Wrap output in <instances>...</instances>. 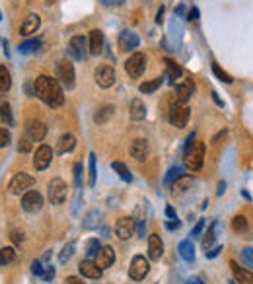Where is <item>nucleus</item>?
Masks as SVG:
<instances>
[{
    "label": "nucleus",
    "instance_id": "1",
    "mask_svg": "<svg viewBox=\"0 0 253 284\" xmlns=\"http://www.w3.org/2000/svg\"><path fill=\"white\" fill-rule=\"evenodd\" d=\"M33 94L43 101L47 103L49 107H61L64 103V92H63V86L59 84L57 78H51V76H37L35 82H33Z\"/></svg>",
    "mask_w": 253,
    "mask_h": 284
},
{
    "label": "nucleus",
    "instance_id": "2",
    "mask_svg": "<svg viewBox=\"0 0 253 284\" xmlns=\"http://www.w3.org/2000/svg\"><path fill=\"white\" fill-rule=\"evenodd\" d=\"M185 166L191 172H199L205 162V142H193V146L185 150Z\"/></svg>",
    "mask_w": 253,
    "mask_h": 284
},
{
    "label": "nucleus",
    "instance_id": "3",
    "mask_svg": "<svg viewBox=\"0 0 253 284\" xmlns=\"http://www.w3.org/2000/svg\"><path fill=\"white\" fill-rule=\"evenodd\" d=\"M57 80L63 88L72 90L76 86V72L70 61H59L57 63Z\"/></svg>",
    "mask_w": 253,
    "mask_h": 284
},
{
    "label": "nucleus",
    "instance_id": "4",
    "mask_svg": "<svg viewBox=\"0 0 253 284\" xmlns=\"http://www.w3.org/2000/svg\"><path fill=\"white\" fill-rule=\"evenodd\" d=\"M146 68V57L144 53H133L125 63V72L129 74L131 78H141L142 72Z\"/></svg>",
    "mask_w": 253,
    "mask_h": 284
},
{
    "label": "nucleus",
    "instance_id": "5",
    "mask_svg": "<svg viewBox=\"0 0 253 284\" xmlns=\"http://www.w3.org/2000/svg\"><path fill=\"white\" fill-rule=\"evenodd\" d=\"M137 232V220L131 216H123L115 224V234L119 239H131Z\"/></svg>",
    "mask_w": 253,
    "mask_h": 284
},
{
    "label": "nucleus",
    "instance_id": "6",
    "mask_svg": "<svg viewBox=\"0 0 253 284\" xmlns=\"http://www.w3.org/2000/svg\"><path fill=\"white\" fill-rule=\"evenodd\" d=\"M66 193H68V187L63 179L55 177L51 183H49V201L51 205H63L66 201Z\"/></svg>",
    "mask_w": 253,
    "mask_h": 284
},
{
    "label": "nucleus",
    "instance_id": "7",
    "mask_svg": "<svg viewBox=\"0 0 253 284\" xmlns=\"http://www.w3.org/2000/svg\"><path fill=\"white\" fill-rule=\"evenodd\" d=\"M150 270V263L148 259H144V255H135L129 267V276L133 280H142Z\"/></svg>",
    "mask_w": 253,
    "mask_h": 284
},
{
    "label": "nucleus",
    "instance_id": "8",
    "mask_svg": "<svg viewBox=\"0 0 253 284\" xmlns=\"http://www.w3.org/2000/svg\"><path fill=\"white\" fill-rule=\"evenodd\" d=\"M33 185H35V179L32 175H28V174H16L12 177L8 189H10L12 195H20V193H26L28 189H32Z\"/></svg>",
    "mask_w": 253,
    "mask_h": 284
},
{
    "label": "nucleus",
    "instance_id": "9",
    "mask_svg": "<svg viewBox=\"0 0 253 284\" xmlns=\"http://www.w3.org/2000/svg\"><path fill=\"white\" fill-rule=\"evenodd\" d=\"M189 111L191 109L187 107V103H175L170 109V123L174 126H177V128H183L187 125V121H189Z\"/></svg>",
    "mask_w": 253,
    "mask_h": 284
},
{
    "label": "nucleus",
    "instance_id": "10",
    "mask_svg": "<svg viewBox=\"0 0 253 284\" xmlns=\"http://www.w3.org/2000/svg\"><path fill=\"white\" fill-rule=\"evenodd\" d=\"M94 78H95V84L99 88H111L115 84V70L109 64H101V66L95 68Z\"/></svg>",
    "mask_w": 253,
    "mask_h": 284
},
{
    "label": "nucleus",
    "instance_id": "11",
    "mask_svg": "<svg viewBox=\"0 0 253 284\" xmlns=\"http://www.w3.org/2000/svg\"><path fill=\"white\" fill-rule=\"evenodd\" d=\"M41 206H43V197H41V193H37V191H26L24 193V197H22V208L26 210V212H39L41 210Z\"/></svg>",
    "mask_w": 253,
    "mask_h": 284
},
{
    "label": "nucleus",
    "instance_id": "12",
    "mask_svg": "<svg viewBox=\"0 0 253 284\" xmlns=\"http://www.w3.org/2000/svg\"><path fill=\"white\" fill-rule=\"evenodd\" d=\"M51 160H53V150H51V146H47V144H41V146L35 150L33 166H35V170L43 172V170H47V168L51 166Z\"/></svg>",
    "mask_w": 253,
    "mask_h": 284
},
{
    "label": "nucleus",
    "instance_id": "13",
    "mask_svg": "<svg viewBox=\"0 0 253 284\" xmlns=\"http://www.w3.org/2000/svg\"><path fill=\"white\" fill-rule=\"evenodd\" d=\"M129 152H131V156H133L135 160L144 162V160L148 158V154H150V144H148V140H146V138H137V140H133V144H131Z\"/></svg>",
    "mask_w": 253,
    "mask_h": 284
},
{
    "label": "nucleus",
    "instance_id": "14",
    "mask_svg": "<svg viewBox=\"0 0 253 284\" xmlns=\"http://www.w3.org/2000/svg\"><path fill=\"white\" fill-rule=\"evenodd\" d=\"M26 134H30L33 138V142H41L47 134V126H45V123H41L37 119H30L26 123Z\"/></svg>",
    "mask_w": 253,
    "mask_h": 284
},
{
    "label": "nucleus",
    "instance_id": "15",
    "mask_svg": "<svg viewBox=\"0 0 253 284\" xmlns=\"http://www.w3.org/2000/svg\"><path fill=\"white\" fill-rule=\"evenodd\" d=\"M119 49L121 51H133V49H137L139 47V35L137 33H133V32H129V30H125V32H121L119 33Z\"/></svg>",
    "mask_w": 253,
    "mask_h": 284
},
{
    "label": "nucleus",
    "instance_id": "16",
    "mask_svg": "<svg viewBox=\"0 0 253 284\" xmlns=\"http://www.w3.org/2000/svg\"><path fill=\"white\" fill-rule=\"evenodd\" d=\"M68 53L76 59V61H82L86 57V37L84 35H74L68 43Z\"/></svg>",
    "mask_w": 253,
    "mask_h": 284
},
{
    "label": "nucleus",
    "instance_id": "17",
    "mask_svg": "<svg viewBox=\"0 0 253 284\" xmlns=\"http://www.w3.org/2000/svg\"><path fill=\"white\" fill-rule=\"evenodd\" d=\"M95 263H97L99 268H109L115 263V251H113V247H109V245L99 247V251L95 253Z\"/></svg>",
    "mask_w": 253,
    "mask_h": 284
},
{
    "label": "nucleus",
    "instance_id": "18",
    "mask_svg": "<svg viewBox=\"0 0 253 284\" xmlns=\"http://www.w3.org/2000/svg\"><path fill=\"white\" fill-rule=\"evenodd\" d=\"M193 92H195L193 80H185V82L177 84L175 86V99H177V103H187V99L193 95Z\"/></svg>",
    "mask_w": 253,
    "mask_h": 284
},
{
    "label": "nucleus",
    "instance_id": "19",
    "mask_svg": "<svg viewBox=\"0 0 253 284\" xmlns=\"http://www.w3.org/2000/svg\"><path fill=\"white\" fill-rule=\"evenodd\" d=\"M162 253H164V243H162L160 236L158 234H150L148 236V257L152 261H158L162 257Z\"/></svg>",
    "mask_w": 253,
    "mask_h": 284
},
{
    "label": "nucleus",
    "instance_id": "20",
    "mask_svg": "<svg viewBox=\"0 0 253 284\" xmlns=\"http://www.w3.org/2000/svg\"><path fill=\"white\" fill-rule=\"evenodd\" d=\"M78 270H80V274H82V276H86V278H99L103 268H99L95 261L86 259V261H82V263L78 265Z\"/></svg>",
    "mask_w": 253,
    "mask_h": 284
},
{
    "label": "nucleus",
    "instance_id": "21",
    "mask_svg": "<svg viewBox=\"0 0 253 284\" xmlns=\"http://www.w3.org/2000/svg\"><path fill=\"white\" fill-rule=\"evenodd\" d=\"M230 267H232V272H234V280L237 284H253V272L243 268V267H237L236 261H230Z\"/></svg>",
    "mask_w": 253,
    "mask_h": 284
},
{
    "label": "nucleus",
    "instance_id": "22",
    "mask_svg": "<svg viewBox=\"0 0 253 284\" xmlns=\"http://www.w3.org/2000/svg\"><path fill=\"white\" fill-rule=\"evenodd\" d=\"M39 26H41V18L37 14H28L24 24H22V28H20V33L22 35H32V33H35L39 30Z\"/></svg>",
    "mask_w": 253,
    "mask_h": 284
},
{
    "label": "nucleus",
    "instance_id": "23",
    "mask_svg": "<svg viewBox=\"0 0 253 284\" xmlns=\"http://www.w3.org/2000/svg\"><path fill=\"white\" fill-rule=\"evenodd\" d=\"M103 45H105L103 33H101L99 30H92V32H90V45H88L90 53H92V55H99V53L103 51Z\"/></svg>",
    "mask_w": 253,
    "mask_h": 284
},
{
    "label": "nucleus",
    "instance_id": "24",
    "mask_svg": "<svg viewBox=\"0 0 253 284\" xmlns=\"http://www.w3.org/2000/svg\"><path fill=\"white\" fill-rule=\"evenodd\" d=\"M74 146H76V138H74L70 132H66V134H63V136L59 138V142H57V152H59V154H68V152L74 150Z\"/></svg>",
    "mask_w": 253,
    "mask_h": 284
},
{
    "label": "nucleus",
    "instance_id": "25",
    "mask_svg": "<svg viewBox=\"0 0 253 284\" xmlns=\"http://www.w3.org/2000/svg\"><path fill=\"white\" fill-rule=\"evenodd\" d=\"M129 111H131V119H133V121H142V119L146 117V105H144V101L139 99V97H135V99L131 101Z\"/></svg>",
    "mask_w": 253,
    "mask_h": 284
},
{
    "label": "nucleus",
    "instance_id": "26",
    "mask_svg": "<svg viewBox=\"0 0 253 284\" xmlns=\"http://www.w3.org/2000/svg\"><path fill=\"white\" fill-rule=\"evenodd\" d=\"M164 64H166V74H168L170 82H172V84H175V80H179V78H181V74H183L181 66H179L175 61H172V59H164Z\"/></svg>",
    "mask_w": 253,
    "mask_h": 284
},
{
    "label": "nucleus",
    "instance_id": "27",
    "mask_svg": "<svg viewBox=\"0 0 253 284\" xmlns=\"http://www.w3.org/2000/svg\"><path fill=\"white\" fill-rule=\"evenodd\" d=\"M0 121L4 123V126H14V113H12V105L8 101L0 103Z\"/></svg>",
    "mask_w": 253,
    "mask_h": 284
},
{
    "label": "nucleus",
    "instance_id": "28",
    "mask_svg": "<svg viewBox=\"0 0 253 284\" xmlns=\"http://www.w3.org/2000/svg\"><path fill=\"white\" fill-rule=\"evenodd\" d=\"M179 255L187 261V263H193L195 261V247L191 243V239H183L179 243Z\"/></svg>",
    "mask_w": 253,
    "mask_h": 284
},
{
    "label": "nucleus",
    "instance_id": "29",
    "mask_svg": "<svg viewBox=\"0 0 253 284\" xmlns=\"http://www.w3.org/2000/svg\"><path fill=\"white\" fill-rule=\"evenodd\" d=\"M16 261V249L14 247H2L0 249V267H6Z\"/></svg>",
    "mask_w": 253,
    "mask_h": 284
},
{
    "label": "nucleus",
    "instance_id": "30",
    "mask_svg": "<svg viewBox=\"0 0 253 284\" xmlns=\"http://www.w3.org/2000/svg\"><path fill=\"white\" fill-rule=\"evenodd\" d=\"M162 78H152V80H146V82H142L141 86H139V90H141V94H154L160 86H162Z\"/></svg>",
    "mask_w": 253,
    "mask_h": 284
},
{
    "label": "nucleus",
    "instance_id": "31",
    "mask_svg": "<svg viewBox=\"0 0 253 284\" xmlns=\"http://www.w3.org/2000/svg\"><path fill=\"white\" fill-rule=\"evenodd\" d=\"M113 113H115V107H113V105H103V107L94 115V121H95L97 125H103V123H107V119H109Z\"/></svg>",
    "mask_w": 253,
    "mask_h": 284
},
{
    "label": "nucleus",
    "instance_id": "32",
    "mask_svg": "<svg viewBox=\"0 0 253 284\" xmlns=\"http://www.w3.org/2000/svg\"><path fill=\"white\" fill-rule=\"evenodd\" d=\"M216 228H218V222H212V226L206 230V234H205V237H203V249H205V251H208V249L212 247V243H214V239H216Z\"/></svg>",
    "mask_w": 253,
    "mask_h": 284
},
{
    "label": "nucleus",
    "instance_id": "33",
    "mask_svg": "<svg viewBox=\"0 0 253 284\" xmlns=\"http://www.w3.org/2000/svg\"><path fill=\"white\" fill-rule=\"evenodd\" d=\"M12 86V76H10V70L4 66V64H0V90L2 92H8Z\"/></svg>",
    "mask_w": 253,
    "mask_h": 284
},
{
    "label": "nucleus",
    "instance_id": "34",
    "mask_svg": "<svg viewBox=\"0 0 253 284\" xmlns=\"http://www.w3.org/2000/svg\"><path fill=\"white\" fill-rule=\"evenodd\" d=\"M111 168H113V170L119 174V177H121L123 181H129V183L133 181V175H131L129 168H126L123 162H113V164H111Z\"/></svg>",
    "mask_w": 253,
    "mask_h": 284
},
{
    "label": "nucleus",
    "instance_id": "35",
    "mask_svg": "<svg viewBox=\"0 0 253 284\" xmlns=\"http://www.w3.org/2000/svg\"><path fill=\"white\" fill-rule=\"evenodd\" d=\"M191 183H193V179H191V177L181 175L179 179H175V181L172 183V189H174V191H177V193H181V191H185L187 187H191Z\"/></svg>",
    "mask_w": 253,
    "mask_h": 284
},
{
    "label": "nucleus",
    "instance_id": "36",
    "mask_svg": "<svg viewBox=\"0 0 253 284\" xmlns=\"http://www.w3.org/2000/svg\"><path fill=\"white\" fill-rule=\"evenodd\" d=\"M74 249H76V243L74 241H70V243H66L64 247H63V251H61V257H59V261L64 265V263H68V259L72 257V253H74Z\"/></svg>",
    "mask_w": 253,
    "mask_h": 284
},
{
    "label": "nucleus",
    "instance_id": "37",
    "mask_svg": "<svg viewBox=\"0 0 253 284\" xmlns=\"http://www.w3.org/2000/svg\"><path fill=\"white\" fill-rule=\"evenodd\" d=\"M212 72L216 74V78H220L222 82H226V84H232L234 80H232V76L228 74V72H224L222 68H220V64H216V63H212Z\"/></svg>",
    "mask_w": 253,
    "mask_h": 284
},
{
    "label": "nucleus",
    "instance_id": "38",
    "mask_svg": "<svg viewBox=\"0 0 253 284\" xmlns=\"http://www.w3.org/2000/svg\"><path fill=\"white\" fill-rule=\"evenodd\" d=\"M247 220H245V216H234V220H232V228L236 230V232H247Z\"/></svg>",
    "mask_w": 253,
    "mask_h": 284
},
{
    "label": "nucleus",
    "instance_id": "39",
    "mask_svg": "<svg viewBox=\"0 0 253 284\" xmlns=\"http://www.w3.org/2000/svg\"><path fill=\"white\" fill-rule=\"evenodd\" d=\"M32 146H33V138H32L30 134H24V136L20 138L18 150H20V152H30V150H32Z\"/></svg>",
    "mask_w": 253,
    "mask_h": 284
},
{
    "label": "nucleus",
    "instance_id": "40",
    "mask_svg": "<svg viewBox=\"0 0 253 284\" xmlns=\"http://www.w3.org/2000/svg\"><path fill=\"white\" fill-rule=\"evenodd\" d=\"M39 45H41L39 39H30V41H26V43L20 45V53H32V51H37Z\"/></svg>",
    "mask_w": 253,
    "mask_h": 284
},
{
    "label": "nucleus",
    "instance_id": "41",
    "mask_svg": "<svg viewBox=\"0 0 253 284\" xmlns=\"http://www.w3.org/2000/svg\"><path fill=\"white\" fill-rule=\"evenodd\" d=\"M181 175H183L181 168H177V166H175V168H172V170L168 172V175H166V185H170V187H172V183H174L175 179H179Z\"/></svg>",
    "mask_w": 253,
    "mask_h": 284
},
{
    "label": "nucleus",
    "instance_id": "42",
    "mask_svg": "<svg viewBox=\"0 0 253 284\" xmlns=\"http://www.w3.org/2000/svg\"><path fill=\"white\" fill-rule=\"evenodd\" d=\"M10 140H12L10 130H8V128H4V126H0V148L8 146V144H10Z\"/></svg>",
    "mask_w": 253,
    "mask_h": 284
},
{
    "label": "nucleus",
    "instance_id": "43",
    "mask_svg": "<svg viewBox=\"0 0 253 284\" xmlns=\"http://www.w3.org/2000/svg\"><path fill=\"white\" fill-rule=\"evenodd\" d=\"M88 185L94 187L95 185V156L90 154V179H88Z\"/></svg>",
    "mask_w": 253,
    "mask_h": 284
},
{
    "label": "nucleus",
    "instance_id": "44",
    "mask_svg": "<svg viewBox=\"0 0 253 284\" xmlns=\"http://www.w3.org/2000/svg\"><path fill=\"white\" fill-rule=\"evenodd\" d=\"M241 259H243V263L247 267H253V247H245L241 251Z\"/></svg>",
    "mask_w": 253,
    "mask_h": 284
},
{
    "label": "nucleus",
    "instance_id": "45",
    "mask_svg": "<svg viewBox=\"0 0 253 284\" xmlns=\"http://www.w3.org/2000/svg\"><path fill=\"white\" fill-rule=\"evenodd\" d=\"M97 251H99V241H97V239H90V241H88V247H86V253H88V257L95 255Z\"/></svg>",
    "mask_w": 253,
    "mask_h": 284
},
{
    "label": "nucleus",
    "instance_id": "46",
    "mask_svg": "<svg viewBox=\"0 0 253 284\" xmlns=\"http://www.w3.org/2000/svg\"><path fill=\"white\" fill-rule=\"evenodd\" d=\"M32 272H33L35 276H43L45 267L41 265V261H33V263H32Z\"/></svg>",
    "mask_w": 253,
    "mask_h": 284
},
{
    "label": "nucleus",
    "instance_id": "47",
    "mask_svg": "<svg viewBox=\"0 0 253 284\" xmlns=\"http://www.w3.org/2000/svg\"><path fill=\"white\" fill-rule=\"evenodd\" d=\"M203 228H205V220H199L197 222V226L193 228V232H191V237H199L201 236V232H203Z\"/></svg>",
    "mask_w": 253,
    "mask_h": 284
},
{
    "label": "nucleus",
    "instance_id": "48",
    "mask_svg": "<svg viewBox=\"0 0 253 284\" xmlns=\"http://www.w3.org/2000/svg\"><path fill=\"white\" fill-rule=\"evenodd\" d=\"M80 177H82V164H74V179H76V187H80Z\"/></svg>",
    "mask_w": 253,
    "mask_h": 284
},
{
    "label": "nucleus",
    "instance_id": "49",
    "mask_svg": "<svg viewBox=\"0 0 253 284\" xmlns=\"http://www.w3.org/2000/svg\"><path fill=\"white\" fill-rule=\"evenodd\" d=\"M53 276H55V268H53V267H47L45 272H43V280H45V282H51Z\"/></svg>",
    "mask_w": 253,
    "mask_h": 284
},
{
    "label": "nucleus",
    "instance_id": "50",
    "mask_svg": "<svg viewBox=\"0 0 253 284\" xmlns=\"http://www.w3.org/2000/svg\"><path fill=\"white\" fill-rule=\"evenodd\" d=\"M220 251H222V245H216V247H212V249H208V251H205V253H206V257H208V259H214Z\"/></svg>",
    "mask_w": 253,
    "mask_h": 284
},
{
    "label": "nucleus",
    "instance_id": "51",
    "mask_svg": "<svg viewBox=\"0 0 253 284\" xmlns=\"http://www.w3.org/2000/svg\"><path fill=\"white\" fill-rule=\"evenodd\" d=\"M187 20H199V10H197L195 6L189 10V14H187Z\"/></svg>",
    "mask_w": 253,
    "mask_h": 284
},
{
    "label": "nucleus",
    "instance_id": "52",
    "mask_svg": "<svg viewBox=\"0 0 253 284\" xmlns=\"http://www.w3.org/2000/svg\"><path fill=\"white\" fill-rule=\"evenodd\" d=\"M64 282H66V284H84V282H82L78 276H68Z\"/></svg>",
    "mask_w": 253,
    "mask_h": 284
},
{
    "label": "nucleus",
    "instance_id": "53",
    "mask_svg": "<svg viewBox=\"0 0 253 284\" xmlns=\"http://www.w3.org/2000/svg\"><path fill=\"white\" fill-rule=\"evenodd\" d=\"M166 214H168V218H172V220H177V216H175V210H174V206H168V208H166Z\"/></svg>",
    "mask_w": 253,
    "mask_h": 284
},
{
    "label": "nucleus",
    "instance_id": "54",
    "mask_svg": "<svg viewBox=\"0 0 253 284\" xmlns=\"http://www.w3.org/2000/svg\"><path fill=\"white\" fill-rule=\"evenodd\" d=\"M24 237H22V234H18V232H12V241L14 243H20Z\"/></svg>",
    "mask_w": 253,
    "mask_h": 284
},
{
    "label": "nucleus",
    "instance_id": "55",
    "mask_svg": "<svg viewBox=\"0 0 253 284\" xmlns=\"http://www.w3.org/2000/svg\"><path fill=\"white\" fill-rule=\"evenodd\" d=\"M224 134H226V130H222V132H218L214 138H212V144H216V142L220 140V138H224Z\"/></svg>",
    "mask_w": 253,
    "mask_h": 284
},
{
    "label": "nucleus",
    "instance_id": "56",
    "mask_svg": "<svg viewBox=\"0 0 253 284\" xmlns=\"http://www.w3.org/2000/svg\"><path fill=\"white\" fill-rule=\"evenodd\" d=\"M166 226H168V230H177L179 228V222H168Z\"/></svg>",
    "mask_w": 253,
    "mask_h": 284
},
{
    "label": "nucleus",
    "instance_id": "57",
    "mask_svg": "<svg viewBox=\"0 0 253 284\" xmlns=\"http://www.w3.org/2000/svg\"><path fill=\"white\" fill-rule=\"evenodd\" d=\"M162 16H164V8H160V10H158V16H156V22H158V24L162 22Z\"/></svg>",
    "mask_w": 253,
    "mask_h": 284
},
{
    "label": "nucleus",
    "instance_id": "58",
    "mask_svg": "<svg viewBox=\"0 0 253 284\" xmlns=\"http://www.w3.org/2000/svg\"><path fill=\"white\" fill-rule=\"evenodd\" d=\"M107 4H119V2H123V0H105Z\"/></svg>",
    "mask_w": 253,
    "mask_h": 284
},
{
    "label": "nucleus",
    "instance_id": "59",
    "mask_svg": "<svg viewBox=\"0 0 253 284\" xmlns=\"http://www.w3.org/2000/svg\"><path fill=\"white\" fill-rule=\"evenodd\" d=\"M224 187H226L224 183H220V185H218V195H222V193H224Z\"/></svg>",
    "mask_w": 253,
    "mask_h": 284
},
{
    "label": "nucleus",
    "instance_id": "60",
    "mask_svg": "<svg viewBox=\"0 0 253 284\" xmlns=\"http://www.w3.org/2000/svg\"><path fill=\"white\" fill-rule=\"evenodd\" d=\"M189 284H203L199 278H193V280H189Z\"/></svg>",
    "mask_w": 253,
    "mask_h": 284
},
{
    "label": "nucleus",
    "instance_id": "61",
    "mask_svg": "<svg viewBox=\"0 0 253 284\" xmlns=\"http://www.w3.org/2000/svg\"><path fill=\"white\" fill-rule=\"evenodd\" d=\"M2 95H4V92H2V90H0V103H2Z\"/></svg>",
    "mask_w": 253,
    "mask_h": 284
},
{
    "label": "nucleus",
    "instance_id": "62",
    "mask_svg": "<svg viewBox=\"0 0 253 284\" xmlns=\"http://www.w3.org/2000/svg\"><path fill=\"white\" fill-rule=\"evenodd\" d=\"M55 2V0H47V4H53Z\"/></svg>",
    "mask_w": 253,
    "mask_h": 284
},
{
    "label": "nucleus",
    "instance_id": "63",
    "mask_svg": "<svg viewBox=\"0 0 253 284\" xmlns=\"http://www.w3.org/2000/svg\"><path fill=\"white\" fill-rule=\"evenodd\" d=\"M228 284H237V282H236V280H230V282H228Z\"/></svg>",
    "mask_w": 253,
    "mask_h": 284
},
{
    "label": "nucleus",
    "instance_id": "64",
    "mask_svg": "<svg viewBox=\"0 0 253 284\" xmlns=\"http://www.w3.org/2000/svg\"><path fill=\"white\" fill-rule=\"evenodd\" d=\"M0 20H2V14H0Z\"/></svg>",
    "mask_w": 253,
    "mask_h": 284
}]
</instances>
